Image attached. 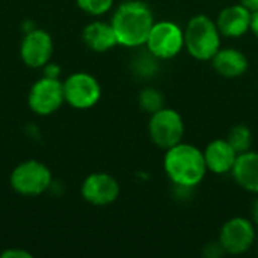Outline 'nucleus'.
Listing matches in <instances>:
<instances>
[{"mask_svg":"<svg viewBox=\"0 0 258 258\" xmlns=\"http://www.w3.org/2000/svg\"><path fill=\"white\" fill-rule=\"evenodd\" d=\"M203 154H204V160L207 165V171H212L213 174L231 172L236 163V159L239 156L227 139L212 141L206 147Z\"/></svg>","mask_w":258,"mask_h":258,"instance_id":"nucleus-13","label":"nucleus"},{"mask_svg":"<svg viewBox=\"0 0 258 258\" xmlns=\"http://www.w3.org/2000/svg\"><path fill=\"white\" fill-rule=\"evenodd\" d=\"M231 174L242 189L258 194V153L249 150L239 154Z\"/></svg>","mask_w":258,"mask_h":258,"instance_id":"nucleus-14","label":"nucleus"},{"mask_svg":"<svg viewBox=\"0 0 258 258\" xmlns=\"http://www.w3.org/2000/svg\"><path fill=\"white\" fill-rule=\"evenodd\" d=\"M110 24L119 45L141 47L148 39L154 18L148 5L139 0H130L119 5Z\"/></svg>","mask_w":258,"mask_h":258,"instance_id":"nucleus-1","label":"nucleus"},{"mask_svg":"<svg viewBox=\"0 0 258 258\" xmlns=\"http://www.w3.org/2000/svg\"><path fill=\"white\" fill-rule=\"evenodd\" d=\"M82 195L94 206H107L118 198L119 184L112 175L106 172H95L85 178L82 184Z\"/></svg>","mask_w":258,"mask_h":258,"instance_id":"nucleus-11","label":"nucleus"},{"mask_svg":"<svg viewBox=\"0 0 258 258\" xmlns=\"http://www.w3.org/2000/svg\"><path fill=\"white\" fill-rule=\"evenodd\" d=\"M224 254H225V251H224L222 245L219 243V240H218V242H213V243H209V245L206 246V249H204V255H206V257L216 258L224 255Z\"/></svg>","mask_w":258,"mask_h":258,"instance_id":"nucleus-21","label":"nucleus"},{"mask_svg":"<svg viewBox=\"0 0 258 258\" xmlns=\"http://www.w3.org/2000/svg\"><path fill=\"white\" fill-rule=\"evenodd\" d=\"M139 104H141L142 110H145L148 113H154V112L163 109L165 97L156 88H145L139 94Z\"/></svg>","mask_w":258,"mask_h":258,"instance_id":"nucleus-18","label":"nucleus"},{"mask_svg":"<svg viewBox=\"0 0 258 258\" xmlns=\"http://www.w3.org/2000/svg\"><path fill=\"white\" fill-rule=\"evenodd\" d=\"M63 101V83L51 76L38 80L29 94V106L38 115H50L56 112Z\"/></svg>","mask_w":258,"mask_h":258,"instance_id":"nucleus-9","label":"nucleus"},{"mask_svg":"<svg viewBox=\"0 0 258 258\" xmlns=\"http://www.w3.org/2000/svg\"><path fill=\"white\" fill-rule=\"evenodd\" d=\"M251 30L254 32L255 36H258V11L252 12L251 15Z\"/></svg>","mask_w":258,"mask_h":258,"instance_id":"nucleus-24","label":"nucleus"},{"mask_svg":"<svg viewBox=\"0 0 258 258\" xmlns=\"http://www.w3.org/2000/svg\"><path fill=\"white\" fill-rule=\"evenodd\" d=\"M163 168L169 180L178 187L200 184L207 172L203 151L190 144H177L166 150Z\"/></svg>","mask_w":258,"mask_h":258,"instance_id":"nucleus-2","label":"nucleus"},{"mask_svg":"<svg viewBox=\"0 0 258 258\" xmlns=\"http://www.w3.org/2000/svg\"><path fill=\"white\" fill-rule=\"evenodd\" d=\"M77 5L91 15H103L112 8L113 0H77Z\"/></svg>","mask_w":258,"mask_h":258,"instance_id":"nucleus-19","label":"nucleus"},{"mask_svg":"<svg viewBox=\"0 0 258 258\" xmlns=\"http://www.w3.org/2000/svg\"><path fill=\"white\" fill-rule=\"evenodd\" d=\"M240 5H243L246 9H249L251 12L258 11V0H240Z\"/></svg>","mask_w":258,"mask_h":258,"instance_id":"nucleus-23","label":"nucleus"},{"mask_svg":"<svg viewBox=\"0 0 258 258\" xmlns=\"http://www.w3.org/2000/svg\"><path fill=\"white\" fill-rule=\"evenodd\" d=\"M257 249H258V240H257Z\"/></svg>","mask_w":258,"mask_h":258,"instance_id":"nucleus-26","label":"nucleus"},{"mask_svg":"<svg viewBox=\"0 0 258 258\" xmlns=\"http://www.w3.org/2000/svg\"><path fill=\"white\" fill-rule=\"evenodd\" d=\"M65 101L76 109H89L101 97L98 80L88 73H74L63 82Z\"/></svg>","mask_w":258,"mask_h":258,"instance_id":"nucleus-7","label":"nucleus"},{"mask_svg":"<svg viewBox=\"0 0 258 258\" xmlns=\"http://www.w3.org/2000/svg\"><path fill=\"white\" fill-rule=\"evenodd\" d=\"M145 45L157 59H172L184 47V32L172 21L154 23Z\"/></svg>","mask_w":258,"mask_h":258,"instance_id":"nucleus-6","label":"nucleus"},{"mask_svg":"<svg viewBox=\"0 0 258 258\" xmlns=\"http://www.w3.org/2000/svg\"><path fill=\"white\" fill-rule=\"evenodd\" d=\"M251 15L252 12L243 5H230L219 12L216 26L222 36L239 38L251 30Z\"/></svg>","mask_w":258,"mask_h":258,"instance_id":"nucleus-12","label":"nucleus"},{"mask_svg":"<svg viewBox=\"0 0 258 258\" xmlns=\"http://www.w3.org/2000/svg\"><path fill=\"white\" fill-rule=\"evenodd\" d=\"M83 41L91 50L100 53L107 51L118 44L112 24L103 21H94L88 24L83 30Z\"/></svg>","mask_w":258,"mask_h":258,"instance_id":"nucleus-16","label":"nucleus"},{"mask_svg":"<svg viewBox=\"0 0 258 258\" xmlns=\"http://www.w3.org/2000/svg\"><path fill=\"white\" fill-rule=\"evenodd\" d=\"M51 183L50 169L38 160L20 163L11 174L12 189L24 197H36L48 189Z\"/></svg>","mask_w":258,"mask_h":258,"instance_id":"nucleus-5","label":"nucleus"},{"mask_svg":"<svg viewBox=\"0 0 258 258\" xmlns=\"http://www.w3.org/2000/svg\"><path fill=\"white\" fill-rule=\"evenodd\" d=\"M157 57L154 54H151L150 51H147L145 54H141L136 60H135V70L138 74H142V76H153L154 71L157 70Z\"/></svg>","mask_w":258,"mask_h":258,"instance_id":"nucleus-20","label":"nucleus"},{"mask_svg":"<svg viewBox=\"0 0 258 258\" xmlns=\"http://www.w3.org/2000/svg\"><path fill=\"white\" fill-rule=\"evenodd\" d=\"M32 255L29 252H24L21 249H9L2 254V258H30Z\"/></svg>","mask_w":258,"mask_h":258,"instance_id":"nucleus-22","label":"nucleus"},{"mask_svg":"<svg viewBox=\"0 0 258 258\" xmlns=\"http://www.w3.org/2000/svg\"><path fill=\"white\" fill-rule=\"evenodd\" d=\"M21 59L30 68H39L48 63L53 54L51 36L41 29L30 30L21 42Z\"/></svg>","mask_w":258,"mask_h":258,"instance_id":"nucleus-10","label":"nucleus"},{"mask_svg":"<svg viewBox=\"0 0 258 258\" xmlns=\"http://www.w3.org/2000/svg\"><path fill=\"white\" fill-rule=\"evenodd\" d=\"M212 62L215 71L227 79H237L248 70V59L237 48H219Z\"/></svg>","mask_w":258,"mask_h":258,"instance_id":"nucleus-15","label":"nucleus"},{"mask_svg":"<svg viewBox=\"0 0 258 258\" xmlns=\"http://www.w3.org/2000/svg\"><path fill=\"white\" fill-rule=\"evenodd\" d=\"M227 141L236 150L237 154H242V153H246V151L251 150V145H252V133H251V130L245 124H239V125H234L230 130Z\"/></svg>","mask_w":258,"mask_h":258,"instance_id":"nucleus-17","label":"nucleus"},{"mask_svg":"<svg viewBox=\"0 0 258 258\" xmlns=\"http://www.w3.org/2000/svg\"><path fill=\"white\" fill-rule=\"evenodd\" d=\"M254 221H255V224L258 225V201L255 203V206H254Z\"/></svg>","mask_w":258,"mask_h":258,"instance_id":"nucleus-25","label":"nucleus"},{"mask_svg":"<svg viewBox=\"0 0 258 258\" xmlns=\"http://www.w3.org/2000/svg\"><path fill=\"white\" fill-rule=\"evenodd\" d=\"M148 132L151 141L159 148L168 150L181 142L184 136V122L177 110L163 107L151 113Z\"/></svg>","mask_w":258,"mask_h":258,"instance_id":"nucleus-4","label":"nucleus"},{"mask_svg":"<svg viewBox=\"0 0 258 258\" xmlns=\"http://www.w3.org/2000/svg\"><path fill=\"white\" fill-rule=\"evenodd\" d=\"M184 47L198 60H212L221 48V32L207 15H195L184 30Z\"/></svg>","mask_w":258,"mask_h":258,"instance_id":"nucleus-3","label":"nucleus"},{"mask_svg":"<svg viewBox=\"0 0 258 258\" xmlns=\"http://www.w3.org/2000/svg\"><path fill=\"white\" fill-rule=\"evenodd\" d=\"M255 239L257 236L252 222L240 216L227 221L219 234V243L225 254L230 255L245 254L255 243Z\"/></svg>","mask_w":258,"mask_h":258,"instance_id":"nucleus-8","label":"nucleus"}]
</instances>
